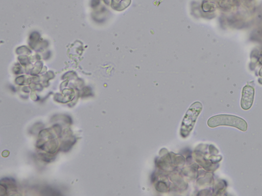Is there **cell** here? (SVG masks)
<instances>
[{
	"label": "cell",
	"instance_id": "6da1fadb",
	"mask_svg": "<svg viewBox=\"0 0 262 196\" xmlns=\"http://www.w3.org/2000/svg\"><path fill=\"white\" fill-rule=\"evenodd\" d=\"M208 124L212 128L224 125L234 127L243 131L247 129V124L245 120L231 115L221 114L213 117L209 120Z\"/></svg>",
	"mask_w": 262,
	"mask_h": 196
},
{
	"label": "cell",
	"instance_id": "7a4b0ae2",
	"mask_svg": "<svg viewBox=\"0 0 262 196\" xmlns=\"http://www.w3.org/2000/svg\"><path fill=\"white\" fill-rule=\"evenodd\" d=\"M202 105L199 102L193 104L186 113L182 122L181 132L182 136H188L191 131L197 119L193 117H198L202 110Z\"/></svg>",
	"mask_w": 262,
	"mask_h": 196
},
{
	"label": "cell",
	"instance_id": "3957f363",
	"mask_svg": "<svg viewBox=\"0 0 262 196\" xmlns=\"http://www.w3.org/2000/svg\"><path fill=\"white\" fill-rule=\"evenodd\" d=\"M255 90L250 86H245L243 90L241 107L244 110L251 108L254 99Z\"/></svg>",
	"mask_w": 262,
	"mask_h": 196
}]
</instances>
